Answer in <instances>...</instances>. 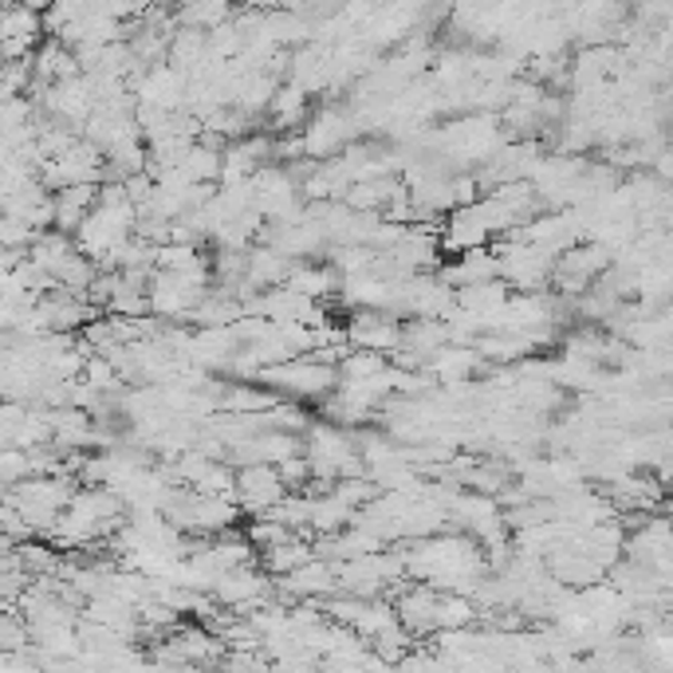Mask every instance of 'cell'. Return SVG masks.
<instances>
[{"label":"cell","mask_w":673,"mask_h":673,"mask_svg":"<svg viewBox=\"0 0 673 673\" xmlns=\"http://www.w3.org/2000/svg\"><path fill=\"white\" fill-rule=\"evenodd\" d=\"M213 595L229 606H257L260 599L268 595V579L252 567H241V571H233V575H224L221 583H217Z\"/></svg>","instance_id":"obj_8"},{"label":"cell","mask_w":673,"mask_h":673,"mask_svg":"<svg viewBox=\"0 0 673 673\" xmlns=\"http://www.w3.org/2000/svg\"><path fill=\"white\" fill-rule=\"evenodd\" d=\"M351 134H354V119L339 107H328L320 111L315 119L303 127V158H328V154H343L351 147Z\"/></svg>","instance_id":"obj_7"},{"label":"cell","mask_w":673,"mask_h":673,"mask_svg":"<svg viewBox=\"0 0 673 673\" xmlns=\"http://www.w3.org/2000/svg\"><path fill=\"white\" fill-rule=\"evenodd\" d=\"M284 587L292 591V595H303V599L331 595V591L339 587V571H335V563H328V560H311L308 567L284 575Z\"/></svg>","instance_id":"obj_9"},{"label":"cell","mask_w":673,"mask_h":673,"mask_svg":"<svg viewBox=\"0 0 673 673\" xmlns=\"http://www.w3.org/2000/svg\"><path fill=\"white\" fill-rule=\"evenodd\" d=\"M481 563V552L461 535H430L406 555V567L430 587H473Z\"/></svg>","instance_id":"obj_1"},{"label":"cell","mask_w":673,"mask_h":673,"mask_svg":"<svg viewBox=\"0 0 673 673\" xmlns=\"http://www.w3.org/2000/svg\"><path fill=\"white\" fill-rule=\"evenodd\" d=\"M260 386H268L277 398H295V402H315L339 390V366L323 363L315 354H303L284 366H268L260 374Z\"/></svg>","instance_id":"obj_3"},{"label":"cell","mask_w":673,"mask_h":673,"mask_svg":"<svg viewBox=\"0 0 673 673\" xmlns=\"http://www.w3.org/2000/svg\"><path fill=\"white\" fill-rule=\"evenodd\" d=\"M288 496H292V492H288L280 469H272V465L237 469V504H241V509H249L257 520L272 516V512H277Z\"/></svg>","instance_id":"obj_5"},{"label":"cell","mask_w":673,"mask_h":673,"mask_svg":"<svg viewBox=\"0 0 673 673\" xmlns=\"http://www.w3.org/2000/svg\"><path fill=\"white\" fill-rule=\"evenodd\" d=\"M71 496H76V489L63 473L36 476V481H24L17 489H4V504L24 520L28 532H52L68 512Z\"/></svg>","instance_id":"obj_2"},{"label":"cell","mask_w":673,"mask_h":673,"mask_svg":"<svg viewBox=\"0 0 673 673\" xmlns=\"http://www.w3.org/2000/svg\"><path fill=\"white\" fill-rule=\"evenodd\" d=\"M343 335L351 351H371V354H398L402 339H406V323H398L386 311H354L343 323Z\"/></svg>","instance_id":"obj_4"},{"label":"cell","mask_w":673,"mask_h":673,"mask_svg":"<svg viewBox=\"0 0 673 673\" xmlns=\"http://www.w3.org/2000/svg\"><path fill=\"white\" fill-rule=\"evenodd\" d=\"M303 91L300 87H284V91H277V99H272V107H268V111H272V119H277V127H292V122H300L303 119Z\"/></svg>","instance_id":"obj_10"},{"label":"cell","mask_w":673,"mask_h":673,"mask_svg":"<svg viewBox=\"0 0 673 673\" xmlns=\"http://www.w3.org/2000/svg\"><path fill=\"white\" fill-rule=\"evenodd\" d=\"M48 32L43 24V12L24 9V4H9L0 12V48H4V60L9 63H24L40 52L43 43L40 36Z\"/></svg>","instance_id":"obj_6"}]
</instances>
